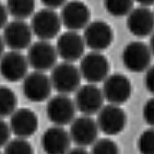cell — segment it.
Listing matches in <instances>:
<instances>
[{
	"mask_svg": "<svg viewBox=\"0 0 154 154\" xmlns=\"http://www.w3.org/2000/svg\"><path fill=\"white\" fill-rule=\"evenodd\" d=\"M85 45L93 52H102L109 48L114 41V31L105 21L95 20L91 22L83 34Z\"/></svg>",
	"mask_w": 154,
	"mask_h": 154,
	"instance_id": "9",
	"label": "cell"
},
{
	"mask_svg": "<svg viewBox=\"0 0 154 154\" xmlns=\"http://www.w3.org/2000/svg\"><path fill=\"white\" fill-rule=\"evenodd\" d=\"M4 154H34V149L26 138L16 137L4 147Z\"/></svg>",
	"mask_w": 154,
	"mask_h": 154,
	"instance_id": "23",
	"label": "cell"
},
{
	"mask_svg": "<svg viewBox=\"0 0 154 154\" xmlns=\"http://www.w3.org/2000/svg\"><path fill=\"white\" fill-rule=\"evenodd\" d=\"M103 93L110 104L120 105L128 102L132 93V84L129 79L120 73L108 76L103 81Z\"/></svg>",
	"mask_w": 154,
	"mask_h": 154,
	"instance_id": "8",
	"label": "cell"
},
{
	"mask_svg": "<svg viewBox=\"0 0 154 154\" xmlns=\"http://www.w3.org/2000/svg\"><path fill=\"white\" fill-rule=\"evenodd\" d=\"M99 130L97 121L91 116H82L71 123L69 135L78 147L85 148L93 145L98 140Z\"/></svg>",
	"mask_w": 154,
	"mask_h": 154,
	"instance_id": "14",
	"label": "cell"
},
{
	"mask_svg": "<svg viewBox=\"0 0 154 154\" xmlns=\"http://www.w3.org/2000/svg\"><path fill=\"white\" fill-rule=\"evenodd\" d=\"M81 73L73 63L62 62L55 66L51 71L53 88L59 94L67 95L80 88Z\"/></svg>",
	"mask_w": 154,
	"mask_h": 154,
	"instance_id": "1",
	"label": "cell"
},
{
	"mask_svg": "<svg viewBox=\"0 0 154 154\" xmlns=\"http://www.w3.org/2000/svg\"><path fill=\"white\" fill-rule=\"evenodd\" d=\"M149 48H150V51L152 53V55H154V32L151 34L150 36V39H149Z\"/></svg>",
	"mask_w": 154,
	"mask_h": 154,
	"instance_id": "33",
	"label": "cell"
},
{
	"mask_svg": "<svg viewBox=\"0 0 154 154\" xmlns=\"http://www.w3.org/2000/svg\"><path fill=\"white\" fill-rule=\"evenodd\" d=\"M53 84L51 79L45 73L33 71L24 79L22 90L28 100L33 103H42L51 95Z\"/></svg>",
	"mask_w": 154,
	"mask_h": 154,
	"instance_id": "11",
	"label": "cell"
},
{
	"mask_svg": "<svg viewBox=\"0 0 154 154\" xmlns=\"http://www.w3.org/2000/svg\"><path fill=\"white\" fill-rule=\"evenodd\" d=\"M76 111L75 102L65 94H57L52 97L46 105L48 119L58 127L71 124L76 119Z\"/></svg>",
	"mask_w": 154,
	"mask_h": 154,
	"instance_id": "6",
	"label": "cell"
},
{
	"mask_svg": "<svg viewBox=\"0 0 154 154\" xmlns=\"http://www.w3.org/2000/svg\"><path fill=\"white\" fill-rule=\"evenodd\" d=\"M66 154H91L87 149L81 147H77L74 149H71Z\"/></svg>",
	"mask_w": 154,
	"mask_h": 154,
	"instance_id": "31",
	"label": "cell"
},
{
	"mask_svg": "<svg viewBox=\"0 0 154 154\" xmlns=\"http://www.w3.org/2000/svg\"><path fill=\"white\" fill-rule=\"evenodd\" d=\"M79 70L82 78L90 84L99 83L108 78L110 63L104 54L91 52L81 58Z\"/></svg>",
	"mask_w": 154,
	"mask_h": 154,
	"instance_id": "5",
	"label": "cell"
},
{
	"mask_svg": "<svg viewBox=\"0 0 154 154\" xmlns=\"http://www.w3.org/2000/svg\"><path fill=\"white\" fill-rule=\"evenodd\" d=\"M7 8L17 20H24L34 15L35 3L32 0H9L7 3Z\"/></svg>",
	"mask_w": 154,
	"mask_h": 154,
	"instance_id": "20",
	"label": "cell"
},
{
	"mask_svg": "<svg viewBox=\"0 0 154 154\" xmlns=\"http://www.w3.org/2000/svg\"><path fill=\"white\" fill-rule=\"evenodd\" d=\"M104 8L110 15L120 18L129 15L134 8V2L130 0H106Z\"/></svg>",
	"mask_w": 154,
	"mask_h": 154,
	"instance_id": "22",
	"label": "cell"
},
{
	"mask_svg": "<svg viewBox=\"0 0 154 154\" xmlns=\"http://www.w3.org/2000/svg\"><path fill=\"white\" fill-rule=\"evenodd\" d=\"M18 98L10 88L1 86L0 88V115L1 117L12 116L16 111Z\"/></svg>",
	"mask_w": 154,
	"mask_h": 154,
	"instance_id": "21",
	"label": "cell"
},
{
	"mask_svg": "<svg viewBox=\"0 0 154 154\" xmlns=\"http://www.w3.org/2000/svg\"><path fill=\"white\" fill-rule=\"evenodd\" d=\"M152 53L149 45L141 41H133L123 49L122 61L125 68L134 73L147 71L150 67Z\"/></svg>",
	"mask_w": 154,
	"mask_h": 154,
	"instance_id": "2",
	"label": "cell"
},
{
	"mask_svg": "<svg viewBox=\"0 0 154 154\" xmlns=\"http://www.w3.org/2000/svg\"><path fill=\"white\" fill-rule=\"evenodd\" d=\"M62 26L58 13L49 8H42L34 13L31 21L33 34L41 41H49L57 37Z\"/></svg>",
	"mask_w": 154,
	"mask_h": 154,
	"instance_id": "3",
	"label": "cell"
},
{
	"mask_svg": "<svg viewBox=\"0 0 154 154\" xmlns=\"http://www.w3.org/2000/svg\"><path fill=\"white\" fill-rule=\"evenodd\" d=\"M91 10L89 7L80 1L66 2L61 9L60 18L62 24L70 32H77L91 23Z\"/></svg>",
	"mask_w": 154,
	"mask_h": 154,
	"instance_id": "12",
	"label": "cell"
},
{
	"mask_svg": "<svg viewBox=\"0 0 154 154\" xmlns=\"http://www.w3.org/2000/svg\"><path fill=\"white\" fill-rule=\"evenodd\" d=\"M42 3L45 6L46 8L54 10L55 8H63L66 1H63V0H44V1H42Z\"/></svg>",
	"mask_w": 154,
	"mask_h": 154,
	"instance_id": "29",
	"label": "cell"
},
{
	"mask_svg": "<svg viewBox=\"0 0 154 154\" xmlns=\"http://www.w3.org/2000/svg\"><path fill=\"white\" fill-rule=\"evenodd\" d=\"M144 83L147 91L154 95V65L150 66V67L146 71Z\"/></svg>",
	"mask_w": 154,
	"mask_h": 154,
	"instance_id": "28",
	"label": "cell"
},
{
	"mask_svg": "<svg viewBox=\"0 0 154 154\" xmlns=\"http://www.w3.org/2000/svg\"><path fill=\"white\" fill-rule=\"evenodd\" d=\"M85 41L77 32L67 31L57 39V50L59 57L65 62L73 63L82 57L85 51Z\"/></svg>",
	"mask_w": 154,
	"mask_h": 154,
	"instance_id": "16",
	"label": "cell"
},
{
	"mask_svg": "<svg viewBox=\"0 0 154 154\" xmlns=\"http://www.w3.org/2000/svg\"><path fill=\"white\" fill-rule=\"evenodd\" d=\"M142 115L145 122L150 128H154V97L150 98L145 103L142 110Z\"/></svg>",
	"mask_w": 154,
	"mask_h": 154,
	"instance_id": "26",
	"label": "cell"
},
{
	"mask_svg": "<svg viewBox=\"0 0 154 154\" xmlns=\"http://www.w3.org/2000/svg\"><path fill=\"white\" fill-rule=\"evenodd\" d=\"M39 120L34 112L29 108H20L10 116L9 125L12 133L17 137L28 138L35 134Z\"/></svg>",
	"mask_w": 154,
	"mask_h": 154,
	"instance_id": "19",
	"label": "cell"
},
{
	"mask_svg": "<svg viewBox=\"0 0 154 154\" xmlns=\"http://www.w3.org/2000/svg\"><path fill=\"white\" fill-rule=\"evenodd\" d=\"M128 31L136 37H147L154 32V12L149 8H133L127 20Z\"/></svg>",
	"mask_w": 154,
	"mask_h": 154,
	"instance_id": "18",
	"label": "cell"
},
{
	"mask_svg": "<svg viewBox=\"0 0 154 154\" xmlns=\"http://www.w3.org/2000/svg\"><path fill=\"white\" fill-rule=\"evenodd\" d=\"M127 119V115L120 106L107 104L98 113L97 124L103 134L116 136L125 129Z\"/></svg>",
	"mask_w": 154,
	"mask_h": 154,
	"instance_id": "13",
	"label": "cell"
},
{
	"mask_svg": "<svg viewBox=\"0 0 154 154\" xmlns=\"http://www.w3.org/2000/svg\"><path fill=\"white\" fill-rule=\"evenodd\" d=\"M29 62L20 52L10 51L1 55L0 72L9 82H18L27 77Z\"/></svg>",
	"mask_w": 154,
	"mask_h": 154,
	"instance_id": "15",
	"label": "cell"
},
{
	"mask_svg": "<svg viewBox=\"0 0 154 154\" xmlns=\"http://www.w3.org/2000/svg\"><path fill=\"white\" fill-rule=\"evenodd\" d=\"M58 53L48 41H37L28 49L27 59L35 71L45 72L57 66Z\"/></svg>",
	"mask_w": 154,
	"mask_h": 154,
	"instance_id": "4",
	"label": "cell"
},
{
	"mask_svg": "<svg viewBox=\"0 0 154 154\" xmlns=\"http://www.w3.org/2000/svg\"><path fill=\"white\" fill-rule=\"evenodd\" d=\"M137 149L140 154H154V128L143 131L138 137Z\"/></svg>",
	"mask_w": 154,
	"mask_h": 154,
	"instance_id": "25",
	"label": "cell"
},
{
	"mask_svg": "<svg viewBox=\"0 0 154 154\" xmlns=\"http://www.w3.org/2000/svg\"><path fill=\"white\" fill-rule=\"evenodd\" d=\"M41 142L46 154H66L71 149L72 140L69 133L63 127L54 125L44 132Z\"/></svg>",
	"mask_w": 154,
	"mask_h": 154,
	"instance_id": "17",
	"label": "cell"
},
{
	"mask_svg": "<svg viewBox=\"0 0 154 154\" xmlns=\"http://www.w3.org/2000/svg\"><path fill=\"white\" fill-rule=\"evenodd\" d=\"M139 4H140L141 7H145V8H149L152 5H154V1L153 0H146V1H137Z\"/></svg>",
	"mask_w": 154,
	"mask_h": 154,
	"instance_id": "32",
	"label": "cell"
},
{
	"mask_svg": "<svg viewBox=\"0 0 154 154\" xmlns=\"http://www.w3.org/2000/svg\"><path fill=\"white\" fill-rule=\"evenodd\" d=\"M77 109L84 116H93L102 110L104 103L103 91L95 84H85L80 86L75 95Z\"/></svg>",
	"mask_w": 154,
	"mask_h": 154,
	"instance_id": "10",
	"label": "cell"
},
{
	"mask_svg": "<svg viewBox=\"0 0 154 154\" xmlns=\"http://www.w3.org/2000/svg\"><path fill=\"white\" fill-rule=\"evenodd\" d=\"M8 11L7 6L1 4V6H0V27L3 28V29L8 24Z\"/></svg>",
	"mask_w": 154,
	"mask_h": 154,
	"instance_id": "30",
	"label": "cell"
},
{
	"mask_svg": "<svg viewBox=\"0 0 154 154\" xmlns=\"http://www.w3.org/2000/svg\"><path fill=\"white\" fill-rule=\"evenodd\" d=\"M32 30L31 25L24 20H13L8 22L3 29V40L5 45L12 51H21L29 49L32 45Z\"/></svg>",
	"mask_w": 154,
	"mask_h": 154,
	"instance_id": "7",
	"label": "cell"
},
{
	"mask_svg": "<svg viewBox=\"0 0 154 154\" xmlns=\"http://www.w3.org/2000/svg\"><path fill=\"white\" fill-rule=\"evenodd\" d=\"M91 154H120L118 145L111 138H100L92 145Z\"/></svg>",
	"mask_w": 154,
	"mask_h": 154,
	"instance_id": "24",
	"label": "cell"
},
{
	"mask_svg": "<svg viewBox=\"0 0 154 154\" xmlns=\"http://www.w3.org/2000/svg\"><path fill=\"white\" fill-rule=\"evenodd\" d=\"M11 128L10 125L4 120H1L0 122V146L5 147L11 139Z\"/></svg>",
	"mask_w": 154,
	"mask_h": 154,
	"instance_id": "27",
	"label": "cell"
}]
</instances>
